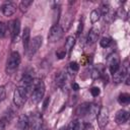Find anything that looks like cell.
<instances>
[{
  "label": "cell",
  "mask_w": 130,
  "mask_h": 130,
  "mask_svg": "<svg viewBox=\"0 0 130 130\" xmlns=\"http://www.w3.org/2000/svg\"><path fill=\"white\" fill-rule=\"evenodd\" d=\"M28 120H29V125L32 128V130L40 129L43 127V120H42V117L40 114H38V113L32 114L30 116V118H28Z\"/></svg>",
  "instance_id": "30bf717a"
},
{
  "label": "cell",
  "mask_w": 130,
  "mask_h": 130,
  "mask_svg": "<svg viewBox=\"0 0 130 130\" xmlns=\"http://www.w3.org/2000/svg\"><path fill=\"white\" fill-rule=\"evenodd\" d=\"M90 93H91L92 96H98L101 93V90H100V88L98 86H93V87L90 88Z\"/></svg>",
  "instance_id": "83f0119b"
},
{
  "label": "cell",
  "mask_w": 130,
  "mask_h": 130,
  "mask_svg": "<svg viewBox=\"0 0 130 130\" xmlns=\"http://www.w3.org/2000/svg\"><path fill=\"white\" fill-rule=\"evenodd\" d=\"M65 55H66L65 49H60V50H58V51L56 52V56H57L59 59H63V58L65 57Z\"/></svg>",
  "instance_id": "f1b7e54d"
},
{
  "label": "cell",
  "mask_w": 130,
  "mask_h": 130,
  "mask_svg": "<svg viewBox=\"0 0 130 130\" xmlns=\"http://www.w3.org/2000/svg\"><path fill=\"white\" fill-rule=\"evenodd\" d=\"M20 64V55L18 52H12L6 62V73L7 74H12L14 71L18 68Z\"/></svg>",
  "instance_id": "7a4b0ae2"
},
{
  "label": "cell",
  "mask_w": 130,
  "mask_h": 130,
  "mask_svg": "<svg viewBox=\"0 0 130 130\" xmlns=\"http://www.w3.org/2000/svg\"><path fill=\"white\" fill-rule=\"evenodd\" d=\"M103 75H104V68H103L102 64H99L96 67H94V68L91 70V77H92L93 79L101 78Z\"/></svg>",
  "instance_id": "e0dca14e"
},
{
  "label": "cell",
  "mask_w": 130,
  "mask_h": 130,
  "mask_svg": "<svg viewBox=\"0 0 130 130\" xmlns=\"http://www.w3.org/2000/svg\"><path fill=\"white\" fill-rule=\"evenodd\" d=\"M96 120H98V125L100 128H105L109 122V111L105 107H101L99 109V112L96 114Z\"/></svg>",
  "instance_id": "52a82bcc"
},
{
  "label": "cell",
  "mask_w": 130,
  "mask_h": 130,
  "mask_svg": "<svg viewBox=\"0 0 130 130\" xmlns=\"http://www.w3.org/2000/svg\"><path fill=\"white\" fill-rule=\"evenodd\" d=\"M128 119H129V113L126 110H119L116 113L115 121H116L117 124H119V125L124 124L125 122H127Z\"/></svg>",
  "instance_id": "7c38bea8"
},
{
  "label": "cell",
  "mask_w": 130,
  "mask_h": 130,
  "mask_svg": "<svg viewBox=\"0 0 130 130\" xmlns=\"http://www.w3.org/2000/svg\"><path fill=\"white\" fill-rule=\"evenodd\" d=\"M7 29L10 31L12 42L13 43L17 42V38H18L19 31H20V21L18 19H14V20L10 21L9 24H8Z\"/></svg>",
  "instance_id": "ba28073f"
},
{
  "label": "cell",
  "mask_w": 130,
  "mask_h": 130,
  "mask_svg": "<svg viewBox=\"0 0 130 130\" xmlns=\"http://www.w3.org/2000/svg\"><path fill=\"white\" fill-rule=\"evenodd\" d=\"M29 92L28 90L23 87V86H18L15 90H14V93H13V103L16 107H21L23 106V104L25 103L27 96H28Z\"/></svg>",
  "instance_id": "3957f363"
},
{
  "label": "cell",
  "mask_w": 130,
  "mask_h": 130,
  "mask_svg": "<svg viewBox=\"0 0 130 130\" xmlns=\"http://www.w3.org/2000/svg\"><path fill=\"white\" fill-rule=\"evenodd\" d=\"M115 11L112 9V8H110L109 9V11L104 15V17H105V19L107 20V21H112L113 19H114V17H115Z\"/></svg>",
  "instance_id": "4316f807"
},
{
  "label": "cell",
  "mask_w": 130,
  "mask_h": 130,
  "mask_svg": "<svg viewBox=\"0 0 130 130\" xmlns=\"http://www.w3.org/2000/svg\"><path fill=\"white\" fill-rule=\"evenodd\" d=\"M29 127H30V125H29L28 117L25 116V115H21L18 118V121H17V128H18V130H28Z\"/></svg>",
  "instance_id": "4fadbf2b"
},
{
  "label": "cell",
  "mask_w": 130,
  "mask_h": 130,
  "mask_svg": "<svg viewBox=\"0 0 130 130\" xmlns=\"http://www.w3.org/2000/svg\"><path fill=\"white\" fill-rule=\"evenodd\" d=\"M29 42H30V29H29V27H24L23 34H22V43H23L24 51L27 49Z\"/></svg>",
  "instance_id": "2e32d148"
},
{
  "label": "cell",
  "mask_w": 130,
  "mask_h": 130,
  "mask_svg": "<svg viewBox=\"0 0 130 130\" xmlns=\"http://www.w3.org/2000/svg\"><path fill=\"white\" fill-rule=\"evenodd\" d=\"M66 79H67V72L64 71V70H63V71H60V72L56 75V77H55V83H56L57 86L62 87V86L65 84Z\"/></svg>",
  "instance_id": "9a60e30c"
},
{
  "label": "cell",
  "mask_w": 130,
  "mask_h": 130,
  "mask_svg": "<svg viewBox=\"0 0 130 130\" xmlns=\"http://www.w3.org/2000/svg\"><path fill=\"white\" fill-rule=\"evenodd\" d=\"M111 44H112V39L109 38V37H104V38H102V40L100 41V45H101V47H103V48H108Z\"/></svg>",
  "instance_id": "cb8c5ba5"
},
{
  "label": "cell",
  "mask_w": 130,
  "mask_h": 130,
  "mask_svg": "<svg viewBox=\"0 0 130 130\" xmlns=\"http://www.w3.org/2000/svg\"><path fill=\"white\" fill-rule=\"evenodd\" d=\"M100 17H101V13H100L99 10L94 9V10L91 11V13H90V21H91L92 23L96 22V21L100 19Z\"/></svg>",
  "instance_id": "603a6c76"
},
{
  "label": "cell",
  "mask_w": 130,
  "mask_h": 130,
  "mask_svg": "<svg viewBox=\"0 0 130 130\" xmlns=\"http://www.w3.org/2000/svg\"><path fill=\"white\" fill-rule=\"evenodd\" d=\"M16 8L17 7H16V5L13 2H6L4 5H2L1 10H2V13L5 16H10V15L15 13Z\"/></svg>",
  "instance_id": "8fae6325"
},
{
  "label": "cell",
  "mask_w": 130,
  "mask_h": 130,
  "mask_svg": "<svg viewBox=\"0 0 130 130\" xmlns=\"http://www.w3.org/2000/svg\"><path fill=\"white\" fill-rule=\"evenodd\" d=\"M88 107H89V104H82L80 105L78 108H77V111L76 113L79 115V116H86L87 114V111H88Z\"/></svg>",
  "instance_id": "d6986e66"
},
{
  "label": "cell",
  "mask_w": 130,
  "mask_h": 130,
  "mask_svg": "<svg viewBox=\"0 0 130 130\" xmlns=\"http://www.w3.org/2000/svg\"><path fill=\"white\" fill-rule=\"evenodd\" d=\"M82 27H83V23H82V21L80 20V21H79V24H78V28H77V30H76V35H79V34L82 31Z\"/></svg>",
  "instance_id": "4dcf8cb0"
},
{
  "label": "cell",
  "mask_w": 130,
  "mask_h": 130,
  "mask_svg": "<svg viewBox=\"0 0 130 130\" xmlns=\"http://www.w3.org/2000/svg\"><path fill=\"white\" fill-rule=\"evenodd\" d=\"M45 91H46V87H45L44 82L42 80H40V79H36L35 78L34 84H32L31 96H30L31 103L32 104H39L43 100Z\"/></svg>",
  "instance_id": "6da1fadb"
},
{
  "label": "cell",
  "mask_w": 130,
  "mask_h": 130,
  "mask_svg": "<svg viewBox=\"0 0 130 130\" xmlns=\"http://www.w3.org/2000/svg\"><path fill=\"white\" fill-rule=\"evenodd\" d=\"M121 62H120V58L117 54H112L109 59H108V67H109V71L113 74L117 71V69L120 67Z\"/></svg>",
  "instance_id": "9c48e42d"
},
{
  "label": "cell",
  "mask_w": 130,
  "mask_h": 130,
  "mask_svg": "<svg viewBox=\"0 0 130 130\" xmlns=\"http://www.w3.org/2000/svg\"><path fill=\"white\" fill-rule=\"evenodd\" d=\"M32 4V1L31 0H23L19 3V9L21 12H25L27 11V9L29 8V6Z\"/></svg>",
  "instance_id": "44dd1931"
},
{
  "label": "cell",
  "mask_w": 130,
  "mask_h": 130,
  "mask_svg": "<svg viewBox=\"0 0 130 130\" xmlns=\"http://www.w3.org/2000/svg\"><path fill=\"white\" fill-rule=\"evenodd\" d=\"M63 32H64V28L59 25L58 23L53 24L49 30V35H48V40L51 43H56L58 41H60L63 37Z\"/></svg>",
  "instance_id": "277c9868"
},
{
  "label": "cell",
  "mask_w": 130,
  "mask_h": 130,
  "mask_svg": "<svg viewBox=\"0 0 130 130\" xmlns=\"http://www.w3.org/2000/svg\"><path fill=\"white\" fill-rule=\"evenodd\" d=\"M68 70H69L72 74H74L75 72H77V71L79 70V64H78L77 62H70V63H69Z\"/></svg>",
  "instance_id": "d4e9b609"
},
{
  "label": "cell",
  "mask_w": 130,
  "mask_h": 130,
  "mask_svg": "<svg viewBox=\"0 0 130 130\" xmlns=\"http://www.w3.org/2000/svg\"><path fill=\"white\" fill-rule=\"evenodd\" d=\"M72 130H85L84 123H82L80 120H74L72 122Z\"/></svg>",
  "instance_id": "7402d4cb"
},
{
  "label": "cell",
  "mask_w": 130,
  "mask_h": 130,
  "mask_svg": "<svg viewBox=\"0 0 130 130\" xmlns=\"http://www.w3.org/2000/svg\"><path fill=\"white\" fill-rule=\"evenodd\" d=\"M6 98V90L4 86H0V103L2 101H4Z\"/></svg>",
  "instance_id": "f546056e"
},
{
  "label": "cell",
  "mask_w": 130,
  "mask_h": 130,
  "mask_svg": "<svg viewBox=\"0 0 130 130\" xmlns=\"http://www.w3.org/2000/svg\"><path fill=\"white\" fill-rule=\"evenodd\" d=\"M72 88H73L74 90H78V89H79V85H78L77 83H75V82H74V83L72 84Z\"/></svg>",
  "instance_id": "1f68e13d"
},
{
  "label": "cell",
  "mask_w": 130,
  "mask_h": 130,
  "mask_svg": "<svg viewBox=\"0 0 130 130\" xmlns=\"http://www.w3.org/2000/svg\"><path fill=\"white\" fill-rule=\"evenodd\" d=\"M7 32H8L7 25H6L4 22L0 21V39H3V38L6 36Z\"/></svg>",
  "instance_id": "484cf974"
},
{
  "label": "cell",
  "mask_w": 130,
  "mask_h": 130,
  "mask_svg": "<svg viewBox=\"0 0 130 130\" xmlns=\"http://www.w3.org/2000/svg\"><path fill=\"white\" fill-rule=\"evenodd\" d=\"M127 74H128V65L126 63H123L122 65H120L117 71L113 73V81L115 83H120L125 79Z\"/></svg>",
  "instance_id": "8992f818"
},
{
  "label": "cell",
  "mask_w": 130,
  "mask_h": 130,
  "mask_svg": "<svg viewBox=\"0 0 130 130\" xmlns=\"http://www.w3.org/2000/svg\"><path fill=\"white\" fill-rule=\"evenodd\" d=\"M130 102V95L128 93H121L119 96H118V103L120 105H128Z\"/></svg>",
  "instance_id": "ac0fdd59"
},
{
  "label": "cell",
  "mask_w": 130,
  "mask_h": 130,
  "mask_svg": "<svg viewBox=\"0 0 130 130\" xmlns=\"http://www.w3.org/2000/svg\"><path fill=\"white\" fill-rule=\"evenodd\" d=\"M42 43H43V39L40 36L35 37L32 40H30V42H29V44L27 46V49L25 50V54L28 57V59H30L38 52V50L42 46Z\"/></svg>",
  "instance_id": "5b68a950"
},
{
  "label": "cell",
  "mask_w": 130,
  "mask_h": 130,
  "mask_svg": "<svg viewBox=\"0 0 130 130\" xmlns=\"http://www.w3.org/2000/svg\"><path fill=\"white\" fill-rule=\"evenodd\" d=\"M74 44H75V39H74V37H72V36L67 37V39H66V41H65V51H70V50L73 48Z\"/></svg>",
  "instance_id": "ffe728a7"
},
{
  "label": "cell",
  "mask_w": 130,
  "mask_h": 130,
  "mask_svg": "<svg viewBox=\"0 0 130 130\" xmlns=\"http://www.w3.org/2000/svg\"><path fill=\"white\" fill-rule=\"evenodd\" d=\"M99 36H100V30H99V28L92 27V28L89 30L88 35H87V43H88L89 45L94 44V43L98 41Z\"/></svg>",
  "instance_id": "5bb4252c"
}]
</instances>
